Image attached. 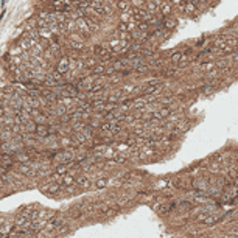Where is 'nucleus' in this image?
Listing matches in <instances>:
<instances>
[{
	"instance_id": "9b49d317",
	"label": "nucleus",
	"mask_w": 238,
	"mask_h": 238,
	"mask_svg": "<svg viewBox=\"0 0 238 238\" xmlns=\"http://www.w3.org/2000/svg\"><path fill=\"white\" fill-rule=\"evenodd\" d=\"M171 59H173V61H181V59H182V53H174Z\"/></svg>"
},
{
	"instance_id": "f257e3e1",
	"label": "nucleus",
	"mask_w": 238,
	"mask_h": 238,
	"mask_svg": "<svg viewBox=\"0 0 238 238\" xmlns=\"http://www.w3.org/2000/svg\"><path fill=\"white\" fill-rule=\"evenodd\" d=\"M157 11L163 16V17H167V16H170L171 13H173V8H171V3H167V2H160V6L157 8Z\"/></svg>"
},
{
	"instance_id": "4468645a",
	"label": "nucleus",
	"mask_w": 238,
	"mask_h": 238,
	"mask_svg": "<svg viewBox=\"0 0 238 238\" xmlns=\"http://www.w3.org/2000/svg\"><path fill=\"white\" fill-rule=\"evenodd\" d=\"M120 38H121V39H126V38H129V34H128V33H120Z\"/></svg>"
},
{
	"instance_id": "f8f14e48",
	"label": "nucleus",
	"mask_w": 238,
	"mask_h": 238,
	"mask_svg": "<svg viewBox=\"0 0 238 238\" xmlns=\"http://www.w3.org/2000/svg\"><path fill=\"white\" fill-rule=\"evenodd\" d=\"M173 5H176V6H179V5H184V0H170Z\"/></svg>"
},
{
	"instance_id": "7ed1b4c3",
	"label": "nucleus",
	"mask_w": 238,
	"mask_h": 238,
	"mask_svg": "<svg viewBox=\"0 0 238 238\" xmlns=\"http://www.w3.org/2000/svg\"><path fill=\"white\" fill-rule=\"evenodd\" d=\"M176 19H173V17H165L163 19V22H162V25L165 27V28H168V30H173L174 27H176Z\"/></svg>"
},
{
	"instance_id": "20e7f679",
	"label": "nucleus",
	"mask_w": 238,
	"mask_h": 238,
	"mask_svg": "<svg viewBox=\"0 0 238 238\" xmlns=\"http://www.w3.org/2000/svg\"><path fill=\"white\" fill-rule=\"evenodd\" d=\"M145 6H146V11L148 13H157V8H159V3L157 2H154V0H150V2H146L145 3Z\"/></svg>"
},
{
	"instance_id": "ddd939ff",
	"label": "nucleus",
	"mask_w": 238,
	"mask_h": 238,
	"mask_svg": "<svg viewBox=\"0 0 238 238\" xmlns=\"http://www.w3.org/2000/svg\"><path fill=\"white\" fill-rule=\"evenodd\" d=\"M72 39L79 40V42H81V40H82V38H81V36H78V34H72Z\"/></svg>"
},
{
	"instance_id": "2eb2a0df",
	"label": "nucleus",
	"mask_w": 238,
	"mask_h": 238,
	"mask_svg": "<svg viewBox=\"0 0 238 238\" xmlns=\"http://www.w3.org/2000/svg\"><path fill=\"white\" fill-rule=\"evenodd\" d=\"M56 2H59V3H64V2H67V0H56Z\"/></svg>"
},
{
	"instance_id": "9d476101",
	"label": "nucleus",
	"mask_w": 238,
	"mask_h": 238,
	"mask_svg": "<svg viewBox=\"0 0 238 238\" xmlns=\"http://www.w3.org/2000/svg\"><path fill=\"white\" fill-rule=\"evenodd\" d=\"M39 34L40 36H44V38H50V31H48V28H40Z\"/></svg>"
},
{
	"instance_id": "39448f33",
	"label": "nucleus",
	"mask_w": 238,
	"mask_h": 238,
	"mask_svg": "<svg viewBox=\"0 0 238 238\" xmlns=\"http://www.w3.org/2000/svg\"><path fill=\"white\" fill-rule=\"evenodd\" d=\"M196 6H195V3L193 2H188L187 5H184V11H185V14H188V16H192V14H195L196 13Z\"/></svg>"
},
{
	"instance_id": "423d86ee",
	"label": "nucleus",
	"mask_w": 238,
	"mask_h": 238,
	"mask_svg": "<svg viewBox=\"0 0 238 238\" xmlns=\"http://www.w3.org/2000/svg\"><path fill=\"white\" fill-rule=\"evenodd\" d=\"M67 66H69V61H67V58H62V59H61V62H59V67H58L59 73H64V72H67Z\"/></svg>"
},
{
	"instance_id": "6e6552de",
	"label": "nucleus",
	"mask_w": 238,
	"mask_h": 238,
	"mask_svg": "<svg viewBox=\"0 0 238 238\" xmlns=\"http://www.w3.org/2000/svg\"><path fill=\"white\" fill-rule=\"evenodd\" d=\"M131 3L134 5V8H142V6L145 5V0H131L129 5H131Z\"/></svg>"
},
{
	"instance_id": "0eeeda50",
	"label": "nucleus",
	"mask_w": 238,
	"mask_h": 238,
	"mask_svg": "<svg viewBox=\"0 0 238 238\" xmlns=\"http://www.w3.org/2000/svg\"><path fill=\"white\" fill-rule=\"evenodd\" d=\"M135 27H137V30H139V31H142V33H145V31L150 28V25H148L146 22H143V20H142V22H137V24H135Z\"/></svg>"
},
{
	"instance_id": "1a4fd4ad",
	"label": "nucleus",
	"mask_w": 238,
	"mask_h": 238,
	"mask_svg": "<svg viewBox=\"0 0 238 238\" xmlns=\"http://www.w3.org/2000/svg\"><path fill=\"white\" fill-rule=\"evenodd\" d=\"M119 30H120V33H128V24L120 22L119 24Z\"/></svg>"
},
{
	"instance_id": "f03ea898",
	"label": "nucleus",
	"mask_w": 238,
	"mask_h": 238,
	"mask_svg": "<svg viewBox=\"0 0 238 238\" xmlns=\"http://www.w3.org/2000/svg\"><path fill=\"white\" fill-rule=\"evenodd\" d=\"M115 8L119 11H128L129 9V0H115Z\"/></svg>"
}]
</instances>
